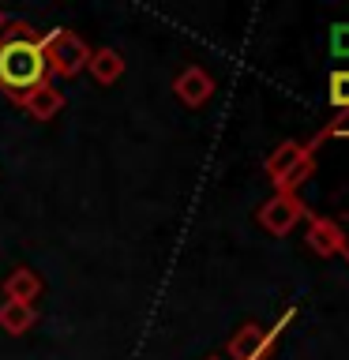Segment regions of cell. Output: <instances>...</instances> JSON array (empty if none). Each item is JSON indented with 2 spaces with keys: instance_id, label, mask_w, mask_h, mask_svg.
<instances>
[{
  "instance_id": "obj_1",
  "label": "cell",
  "mask_w": 349,
  "mask_h": 360,
  "mask_svg": "<svg viewBox=\"0 0 349 360\" xmlns=\"http://www.w3.org/2000/svg\"><path fill=\"white\" fill-rule=\"evenodd\" d=\"M49 79L53 75L42 49V34L27 22H8L0 34V90L19 105L30 90L45 86Z\"/></svg>"
},
{
  "instance_id": "obj_2",
  "label": "cell",
  "mask_w": 349,
  "mask_h": 360,
  "mask_svg": "<svg viewBox=\"0 0 349 360\" xmlns=\"http://www.w3.org/2000/svg\"><path fill=\"white\" fill-rule=\"evenodd\" d=\"M263 169H267L274 191H289V195H297V188L308 184V176L315 173V146L286 139V143H278L274 150L267 154Z\"/></svg>"
},
{
  "instance_id": "obj_3",
  "label": "cell",
  "mask_w": 349,
  "mask_h": 360,
  "mask_svg": "<svg viewBox=\"0 0 349 360\" xmlns=\"http://www.w3.org/2000/svg\"><path fill=\"white\" fill-rule=\"evenodd\" d=\"M42 49H45V60H49V75L75 79L79 72H87L90 45L79 38L75 30H68V27L45 30V34H42Z\"/></svg>"
},
{
  "instance_id": "obj_4",
  "label": "cell",
  "mask_w": 349,
  "mask_h": 360,
  "mask_svg": "<svg viewBox=\"0 0 349 360\" xmlns=\"http://www.w3.org/2000/svg\"><path fill=\"white\" fill-rule=\"evenodd\" d=\"M297 319V308H286L281 319L274 326H259V323H244L241 330L229 338V349H225V360H270L278 345V334Z\"/></svg>"
},
{
  "instance_id": "obj_5",
  "label": "cell",
  "mask_w": 349,
  "mask_h": 360,
  "mask_svg": "<svg viewBox=\"0 0 349 360\" xmlns=\"http://www.w3.org/2000/svg\"><path fill=\"white\" fill-rule=\"evenodd\" d=\"M255 218H259V225H263L267 233L286 236V233H293L304 218H308V207L300 202V195H289V191H274V195H270L263 207L255 210Z\"/></svg>"
},
{
  "instance_id": "obj_6",
  "label": "cell",
  "mask_w": 349,
  "mask_h": 360,
  "mask_svg": "<svg viewBox=\"0 0 349 360\" xmlns=\"http://www.w3.org/2000/svg\"><path fill=\"white\" fill-rule=\"evenodd\" d=\"M304 240H308V248L323 259H334V255L349 252V236L334 218H308V236H304Z\"/></svg>"
},
{
  "instance_id": "obj_7",
  "label": "cell",
  "mask_w": 349,
  "mask_h": 360,
  "mask_svg": "<svg viewBox=\"0 0 349 360\" xmlns=\"http://www.w3.org/2000/svg\"><path fill=\"white\" fill-rule=\"evenodd\" d=\"M173 90H177V98L184 101L188 109H199V105H207L210 94H214V79L203 72L199 64H191V68H184V72L177 75Z\"/></svg>"
},
{
  "instance_id": "obj_8",
  "label": "cell",
  "mask_w": 349,
  "mask_h": 360,
  "mask_svg": "<svg viewBox=\"0 0 349 360\" xmlns=\"http://www.w3.org/2000/svg\"><path fill=\"white\" fill-rule=\"evenodd\" d=\"M19 105L27 109V112H30L34 120H53L56 112L64 109V94H61V90H56V83H53V79H49V83H45V86H38V90H30V94L23 98Z\"/></svg>"
},
{
  "instance_id": "obj_9",
  "label": "cell",
  "mask_w": 349,
  "mask_h": 360,
  "mask_svg": "<svg viewBox=\"0 0 349 360\" xmlns=\"http://www.w3.org/2000/svg\"><path fill=\"white\" fill-rule=\"evenodd\" d=\"M42 297V278L38 270L30 266H15L11 274L4 278V300H19V304H34Z\"/></svg>"
},
{
  "instance_id": "obj_10",
  "label": "cell",
  "mask_w": 349,
  "mask_h": 360,
  "mask_svg": "<svg viewBox=\"0 0 349 360\" xmlns=\"http://www.w3.org/2000/svg\"><path fill=\"white\" fill-rule=\"evenodd\" d=\"M87 72L98 86H113L117 79L124 75V56L117 49H90V60H87Z\"/></svg>"
},
{
  "instance_id": "obj_11",
  "label": "cell",
  "mask_w": 349,
  "mask_h": 360,
  "mask_svg": "<svg viewBox=\"0 0 349 360\" xmlns=\"http://www.w3.org/2000/svg\"><path fill=\"white\" fill-rule=\"evenodd\" d=\"M34 323H38V308L34 304H19V300L0 304V330L4 334H27Z\"/></svg>"
},
{
  "instance_id": "obj_12",
  "label": "cell",
  "mask_w": 349,
  "mask_h": 360,
  "mask_svg": "<svg viewBox=\"0 0 349 360\" xmlns=\"http://www.w3.org/2000/svg\"><path fill=\"white\" fill-rule=\"evenodd\" d=\"M326 98H331V105L342 112L349 109V68H334L331 79H326Z\"/></svg>"
},
{
  "instance_id": "obj_13",
  "label": "cell",
  "mask_w": 349,
  "mask_h": 360,
  "mask_svg": "<svg viewBox=\"0 0 349 360\" xmlns=\"http://www.w3.org/2000/svg\"><path fill=\"white\" fill-rule=\"evenodd\" d=\"M323 139H349V109L338 112V117H334V120L326 124V128H323V131L312 139V146H319Z\"/></svg>"
},
{
  "instance_id": "obj_14",
  "label": "cell",
  "mask_w": 349,
  "mask_h": 360,
  "mask_svg": "<svg viewBox=\"0 0 349 360\" xmlns=\"http://www.w3.org/2000/svg\"><path fill=\"white\" fill-rule=\"evenodd\" d=\"M331 53L334 60H349V22H334L331 27Z\"/></svg>"
},
{
  "instance_id": "obj_15",
  "label": "cell",
  "mask_w": 349,
  "mask_h": 360,
  "mask_svg": "<svg viewBox=\"0 0 349 360\" xmlns=\"http://www.w3.org/2000/svg\"><path fill=\"white\" fill-rule=\"evenodd\" d=\"M4 27H8V15H4V8H0V34H4Z\"/></svg>"
},
{
  "instance_id": "obj_16",
  "label": "cell",
  "mask_w": 349,
  "mask_h": 360,
  "mask_svg": "<svg viewBox=\"0 0 349 360\" xmlns=\"http://www.w3.org/2000/svg\"><path fill=\"white\" fill-rule=\"evenodd\" d=\"M210 360H225V356H210Z\"/></svg>"
},
{
  "instance_id": "obj_17",
  "label": "cell",
  "mask_w": 349,
  "mask_h": 360,
  "mask_svg": "<svg viewBox=\"0 0 349 360\" xmlns=\"http://www.w3.org/2000/svg\"><path fill=\"white\" fill-rule=\"evenodd\" d=\"M345 259H349V252H345Z\"/></svg>"
}]
</instances>
